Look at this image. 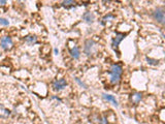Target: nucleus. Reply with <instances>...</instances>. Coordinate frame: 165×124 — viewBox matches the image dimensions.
<instances>
[{
  "label": "nucleus",
  "instance_id": "1",
  "mask_svg": "<svg viewBox=\"0 0 165 124\" xmlns=\"http://www.w3.org/2000/svg\"><path fill=\"white\" fill-rule=\"evenodd\" d=\"M122 74H123V66L121 65L120 63H114L110 65V84L116 85L119 84L122 78Z\"/></svg>",
  "mask_w": 165,
  "mask_h": 124
},
{
  "label": "nucleus",
  "instance_id": "2",
  "mask_svg": "<svg viewBox=\"0 0 165 124\" xmlns=\"http://www.w3.org/2000/svg\"><path fill=\"white\" fill-rule=\"evenodd\" d=\"M97 52V44L93 40H87L84 44V53L87 56H92Z\"/></svg>",
  "mask_w": 165,
  "mask_h": 124
},
{
  "label": "nucleus",
  "instance_id": "3",
  "mask_svg": "<svg viewBox=\"0 0 165 124\" xmlns=\"http://www.w3.org/2000/svg\"><path fill=\"white\" fill-rule=\"evenodd\" d=\"M152 17L154 19L155 21L157 22V23L163 24L165 23V13H164V8L163 7H157L155 9L154 11L152 13Z\"/></svg>",
  "mask_w": 165,
  "mask_h": 124
},
{
  "label": "nucleus",
  "instance_id": "4",
  "mask_svg": "<svg viewBox=\"0 0 165 124\" xmlns=\"http://www.w3.org/2000/svg\"><path fill=\"white\" fill-rule=\"evenodd\" d=\"M13 46V40H11V36H2L1 40H0V47L2 48L4 51L11 50Z\"/></svg>",
  "mask_w": 165,
  "mask_h": 124
},
{
  "label": "nucleus",
  "instance_id": "5",
  "mask_svg": "<svg viewBox=\"0 0 165 124\" xmlns=\"http://www.w3.org/2000/svg\"><path fill=\"white\" fill-rule=\"evenodd\" d=\"M126 37V33H122V32H117L115 35V37L113 38V42H112V47H113L114 50H117L120 45V42Z\"/></svg>",
  "mask_w": 165,
  "mask_h": 124
},
{
  "label": "nucleus",
  "instance_id": "6",
  "mask_svg": "<svg viewBox=\"0 0 165 124\" xmlns=\"http://www.w3.org/2000/svg\"><path fill=\"white\" fill-rule=\"evenodd\" d=\"M66 86H67V82H66L65 79L56 80L53 83V89L55 90V91H61V90L65 89Z\"/></svg>",
  "mask_w": 165,
  "mask_h": 124
},
{
  "label": "nucleus",
  "instance_id": "7",
  "mask_svg": "<svg viewBox=\"0 0 165 124\" xmlns=\"http://www.w3.org/2000/svg\"><path fill=\"white\" fill-rule=\"evenodd\" d=\"M81 18H83V20L88 24H92L95 21V16L92 11H86V13H84V15H83Z\"/></svg>",
  "mask_w": 165,
  "mask_h": 124
},
{
  "label": "nucleus",
  "instance_id": "8",
  "mask_svg": "<svg viewBox=\"0 0 165 124\" xmlns=\"http://www.w3.org/2000/svg\"><path fill=\"white\" fill-rule=\"evenodd\" d=\"M69 53H70L71 57L73 59H79L81 57V51H79V48L77 46H73V47L71 48L70 50H69Z\"/></svg>",
  "mask_w": 165,
  "mask_h": 124
},
{
  "label": "nucleus",
  "instance_id": "9",
  "mask_svg": "<svg viewBox=\"0 0 165 124\" xmlns=\"http://www.w3.org/2000/svg\"><path fill=\"white\" fill-rule=\"evenodd\" d=\"M142 99V93H140V92H135L130 96L131 103H134V105L139 103Z\"/></svg>",
  "mask_w": 165,
  "mask_h": 124
},
{
  "label": "nucleus",
  "instance_id": "10",
  "mask_svg": "<svg viewBox=\"0 0 165 124\" xmlns=\"http://www.w3.org/2000/svg\"><path fill=\"white\" fill-rule=\"evenodd\" d=\"M102 97L104 98L105 101H112L113 103V105L115 107H118L119 106V103H118V101L116 99V97L114 96V95H110V94H102Z\"/></svg>",
  "mask_w": 165,
  "mask_h": 124
},
{
  "label": "nucleus",
  "instance_id": "11",
  "mask_svg": "<svg viewBox=\"0 0 165 124\" xmlns=\"http://www.w3.org/2000/svg\"><path fill=\"white\" fill-rule=\"evenodd\" d=\"M24 40H25V42H26L27 45L32 46V45H35L37 42V37L35 36V35H28V36H26L24 38Z\"/></svg>",
  "mask_w": 165,
  "mask_h": 124
},
{
  "label": "nucleus",
  "instance_id": "12",
  "mask_svg": "<svg viewBox=\"0 0 165 124\" xmlns=\"http://www.w3.org/2000/svg\"><path fill=\"white\" fill-rule=\"evenodd\" d=\"M11 115V111L5 109L3 105H0V118H7Z\"/></svg>",
  "mask_w": 165,
  "mask_h": 124
},
{
  "label": "nucleus",
  "instance_id": "13",
  "mask_svg": "<svg viewBox=\"0 0 165 124\" xmlns=\"http://www.w3.org/2000/svg\"><path fill=\"white\" fill-rule=\"evenodd\" d=\"M115 18H116V17L114 16V15H112V13L105 15V16L102 18V22H101V24H102V25H104V24L106 23V22H108V21H110V20H114V19H115Z\"/></svg>",
  "mask_w": 165,
  "mask_h": 124
},
{
  "label": "nucleus",
  "instance_id": "14",
  "mask_svg": "<svg viewBox=\"0 0 165 124\" xmlns=\"http://www.w3.org/2000/svg\"><path fill=\"white\" fill-rule=\"evenodd\" d=\"M74 4H75V2L72 1V0H66V1H63L61 3V6H63V7H71Z\"/></svg>",
  "mask_w": 165,
  "mask_h": 124
},
{
  "label": "nucleus",
  "instance_id": "15",
  "mask_svg": "<svg viewBox=\"0 0 165 124\" xmlns=\"http://www.w3.org/2000/svg\"><path fill=\"white\" fill-rule=\"evenodd\" d=\"M146 60H147L148 64H150V65H157L158 62H159V61L156 60V59H152V58H150V57H147Z\"/></svg>",
  "mask_w": 165,
  "mask_h": 124
},
{
  "label": "nucleus",
  "instance_id": "16",
  "mask_svg": "<svg viewBox=\"0 0 165 124\" xmlns=\"http://www.w3.org/2000/svg\"><path fill=\"white\" fill-rule=\"evenodd\" d=\"M74 80H75V82L77 83V84H79V86H81V87H83V88H84V89H87V88H88V87H87V85L85 84L84 82H81V81L79 79V78H74Z\"/></svg>",
  "mask_w": 165,
  "mask_h": 124
},
{
  "label": "nucleus",
  "instance_id": "17",
  "mask_svg": "<svg viewBox=\"0 0 165 124\" xmlns=\"http://www.w3.org/2000/svg\"><path fill=\"white\" fill-rule=\"evenodd\" d=\"M0 24L3 26H8L9 25V21L5 18H0Z\"/></svg>",
  "mask_w": 165,
  "mask_h": 124
},
{
  "label": "nucleus",
  "instance_id": "18",
  "mask_svg": "<svg viewBox=\"0 0 165 124\" xmlns=\"http://www.w3.org/2000/svg\"><path fill=\"white\" fill-rule=\"evenodd\" d=\"M98 124H108V118L106 117H102V118H99L98 120Z\"/></svg>",
  "mask_w": 165,
  "mask_h": 124
},
{
  "label": "nucleus",
  "instance_id": "19",
  "mask_svg": "<svg viewBox=\"0 0 165 124\" xmlns=\"http://www.w3.org/2000/svg\"><path fill=\"white\" fill-rule=\"evenodd\" d=\"M6 3H7V2H6L5 0H0V6H3V5H5Z\"/></svg>",
  "mask_w": 165,
  "mask_h": 124
},
{
  "label": "nucleus",
  "instance_id": "20",
  "mask_svg": "<svg viewBox=\"0 0 165 124\" xmlns=\"http://www.w3.org/2000/svg\"><path fill=\"white\" fill-rule=\"evenodd\" d=\"M51 98H52V99H57V101H61V99H60V98H59V97H58V96H52V97H51Z\"/></svg>",
  "mask_w": 165,
  "mask_h": 124
},
{
  "label": "nucleus",
  "instance_id": "21",
  "mask_svg": "<svg viewBox=\"0 0 165 124\" xmlns=\"http://www.w3.org/2000/svg\"><path fill=\"white\" fill-rule=\"evenodd\" d=\"M54 52H55L56 55H58V53H59V51H58V49H54Z\"/></svg>",
  "mask_w": 165,
  "mask_h": 124
}]
</instances>
